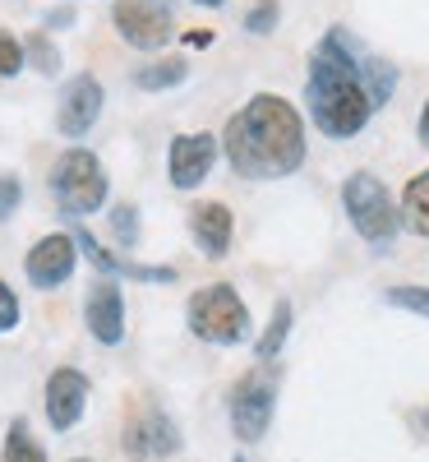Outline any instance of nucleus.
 Listing matches in <instances>:
<instances>
[{
	"mask_svg": "<svg viewBox=\"0 0 429 462\" xmlns=\"http://www.w3.org/2000/svg\"><path fill=\"white\" fill-rule=\"evenodd\" d=\"M84 407H88V374L74 370V365L51 370V379H47V420H51V430H74Z\"/></svg>",
	"mask_w": 429,
	"mask_h": 462,
	"instance_id": "9b49d317",
	"label": "nucleus"
},
{
	"mask_svg": "<svg viewBox=\"0 0 429 462\" xmlns=\"http://www.w3.org/2000/svg\"><path fill=\"white\" fill-rule=\"evenodd\" d=\"M102 102H106V88L93 79V74H74L60 93V106H56V130L65 139H84L97 116H102Z\"/></svg>",
	"mask_w": 429,
	"mask_h": 462,
	"instance_id": "9d476101",
	"label": "nucleus"
},
{
	"mask_svg": "<svg viewBox=\"0 0 429 462\" xmlns=\"http://www.w3.org/2000/svg\"><path fill=\"white\" fill-rule=\"evenodd\" d=\"M402 226L429 241V171H415L402 189Z\"/></svg>",
	"mask_w": 429,
	"mask_h": 462,
	"instance_id": "2eb2a0df",
	"label": "nucleus"
},
{
	"mask_svg": "<svg viewBox=\"0 0 429 462\" xmlns=\"http://www.w3.org/2000/svg\"><path fill=\"white\" fill-rule=\"evenodd\" d=\"M74 263H79V241H74L69 231H51V236H42V241H37V245L28 250L23 273H28V282H32V287L51 291V287L69 282Z\"/></svg>",
	"mask_w": 429,
	"mask_h": 462,
	"instance_id": "1a4fd4ad",
	"label": "nucleus"
},
{
	"mask_svg": "<svg viewBox=\"0 0 429 462\" xmlns=\"http://www.w3.org/2000/svg\"><path fill=\"white\" fill-rule=\"evenodd\" d=\"M69 19H74V10H69V5H60V10H51V14H47V28H65Z\"/></svg>",
	"mask_w": 429,
	"mask_h": 462,
	"instance_id": "cd10ccee",
	"label": "nucleus"
},
{
	"mask_svg": "<svg viewBox=\"0 0 429 462\" xmlns=\"http://www.w3.org/2000/svg\"><path fill=\"white\" fill-rule=\"evenodd\" d=\"M194 5H208V10H217V5H226V0H194Z\"/></svg>",
	"mask_w": 429,
	"mask_h": 462,
	"instance_id": "c85d7f7f",
	"label": "nucleus"
},
{
	"mask_svg": "<svg viewBox=\"0 0 429 462\" xmlns=\"http://www.w3.org/2000/svg\"><path fill=\"white\" fill-rule=\"evenodd\" d=\"M222 152L245 180H282L305 167V121L282 93H254L226 121Z\"/></svg>",
	"mask_w": 429,
	"mask_h": 462,
	"instance_id": "f03ea898",
	"label": "nucleus"
},
{
	"mask_svg": "<svg viewBox=\"0 0 429 462\" xmlns=\"http://www.w3.org/2000/svg\"><path fill=\"white\" fill-rule=\"evenodd\" d=\"M383 300H388V305H397V310H411V315H424V319H429V287L402 282V287H388Z\"/></svg>",
	"mask_w": 429,
	"mask_h": 462,
	"instance_id": "6ab92c4d",
	"label": "nucleus"
},
{
	"mask_svg": "<svg viewBox=\"0 0 429 462\" xmlns=\"http://www.w3.org/2000/svg\"><path fill=\"white\" fill-rule=\"evenodd\" d=\"M342 208L356 226V236H365L370 245H388L402 231V204H393L388 185L374 171H351L342 180Z\"/></svg>",
	"mask_w": 429,
	"mask_h": 462,
	"instance_id": "7ed1b4c3",
	"label": "nucleus"
},
{
	"mask_svg": "<svg viewBox=\"0 0 429 462\" xmlns=\"http://www.w3.org/2000/svg\"><path fill=\"white\" fill-rule=\"evenodd\" d=\"M51 195L69 217H88L106 204V171L97 152L88 148H65L51 167Z\"/></svg>",
	"mask_w": 429,
	"mask_h": 462,
	"instance_id": "39448f33",
	"label": "nucleus"
},
{
	"mask_svg": "<svg viewBox=\"0 0 429 462\" xmlns=\"http://www.w3.org/2000/svg\"><path fill=\"white\" fill-rule=\"evenodd\" d=\"M185 74H189L185 56H167V60H152V65L134 69V84H139L143 93H162V88H176V84H185Z\"/></svg>",
	"mask_w": 429,
	"mask_h": 462,
	"instance_id": "dca6fc26",
	"label": "nucleus"
},
{
	"mask_svg": "<svg viewBox=\"0 0 429 462\" xmlns=\"http://www.w3.org/2000/svg\"><path fill=\"white\" fill-rule=\"evenodd\" d=\"M10 328H19V296L10 282H0V333H10Z\"/></svg>",
	"mask_w": 429,
	"mask_h": 462,
	"instance_id": "393cba45",
	"label": "nucleus"
},
{
	"mask_svg": "<svg viewBox=\"0 0 429 462\" xmlns=\"http://www.w3.org/2000/svg\"><path fill=\"white\" fill-rule=\"evenodd\" d=\"M23 51L32 56V65H37V69H42V74H56V65H60V56H56V47L47 42V32H37V37H32V42L23 47Z\"/></svg>",
	"mask_w": 429,
	"mask_h": 462,
	"instance_id": "5701e85b",
	"label": "nucleus"
},
{
	"mask_svg": "<svg viewBox=\"0 0 429 462\" xmlns=\"http://www.w3.org/2000/svg\"><path fill=\"white\" fill-rule=\"evenodd\" d=\"M287 333H291V300H278V305H272V319H268L263 337L254 342V356H259V361H272V356L282 352Z\"/></svg>",
	"mask_w": 429,
	"mask_h": 462,
	"instance_id": "f3484780",
	"label": "nucleus"
},
{
	"mask_svg": "<svg viewBox=\"0 0 429 462\" xmlns=\"http://www.w3.org/2000/svg\"><path fill=\"white\" fill-rule=\"evenodd\" d=\"M180 448V430H176V420L158 407H143L130 426H125V453L130 457H167Z\"/></svg>",
	"mask_w": 429,
	"mask_h": 462,
	"instance_id": "ddd939ff",
	"label": "nucleus"
},
{
	"mask_svg": "<svg viewBox=\"0 0 429 462\" xmlns=\"http://www.w3.org/2000/svg\"><path fill=\"white\" fill-rule=\"evenodd\" d=\"M23 56H28V51H23L19 37L0 28V79H14V74L23 69Z\"/></svg>",
	"mask_w": 429,
	"mask_h": 462,
	"instance_id": "4be33fe9",
	"label": "nucleus"
},
{
	"mask_svg": "<svg viewBox=\"0 0 429 462\" xmlns=\"http://www.w3.org/2000/svg\"><path fill=\"white\" fill-rule=\"evenodd\" d=\"M19 199H23V180L5 171V176H0V222H10V217H14Z\"/></svg>",
	"mask_w": 429,
	"mask_h": 462,
	"instance_id": "b1692460",
	"label": "nucleus"
},
{
	"mask_svg": "<svg viewBox=\"0 0 429 462\" xmlns=\"http://www.w3.org/2000/svg\"><path fill=\"white\" fill-rule=\"evenodd\" d=\"M185 47H213V32L208 28H189L185 32Z\"/></svg>",
	"mask_w": 429,
	"mask_h": 462,
	"instance_id": "a878e982",
	"label": "nucleus"
},
{
	"mask_svg": "<svg viewBox=\"0 0 429 462\" xmlns=\"http://www.w3.org/2000/svg\"><path fill=\"white\" fill-rule=\"evenodd\" d=\"M111 231H115V241H121L125 250L139 245V208L134 204H115L111 208Z\"/></svg>",
	"mask_w": 429,
	"mask_h": 462,
	"instance_id": "412c9836",
	"label": "nucleus"
},
{
	"mask_svg": "<svg viewBox=\"0 0 429 462\" xmlns=\"http://www.w3.org/2000/svg\"><path fill=\"white\" fill-rule=\"evenodd\" d=\"M5 462H47V448L32 439L23 416H14L10 430H5Z\"/></svg>",
	"mask_w": 429,
	"mask_h": 462,
	"instance_id": "a211bd4d",
	"label": "nucleus"
},
{
	"mask_svg": "<svg viewBox=\"0 0 429 462\" xmlns=\"http://www.w3.org/2000/svg\"><path fill=\"white\" fill-rule=\"evenodd\" d=\"M111 23L134 51H162L176 37V19L167 10V0H115Z\"/></svg>",
	"mask_w": 429,
	"mask_h": 462,
	"instance_id": "0eeeda50",
	"label": "nucleus"
},
{
	"mask_svg": "<svg viewBox=\"0 0 429 462\" xmlns=\"http://www.w3.org/2000/svg\"><path fill=\"white\" fill-rule=\"evenodd\" d=\"M69 462H93V457H69Z\"/></svg>",
	"mask_w": 429,
	"mask_h": 462,
	"instance_id": "c756f323",
	"label": "nucleus"
},
{
	"mask_svg": "<svg viewBox=\"0 0 429 462\" xmlns=\"http://www.w3.org/2000/svg\"><path fill=\"white\" fill-rule=\"evenodd\" d=\"M415 139H420V143L429 148V102L420 106V121H415Z\"/></svg>",
	"mask_w": 429,
	"mask_h": 462,
	"instance_id": "bb28decb",
	"label": "nucleus"
},
{
	"mask_svg": "<svg viewBox=\"0 0 429 462\" xmlns=\"http://www.w3.org/2000/svg\"><path fill=\"white\" fill-rule=\"evenodd\" d=\"M217 148H222V139L208 134V130L176 134L171 148H167V176H171V185L176 189H199L208 180L213 162H217Z\"/></svg>",
	"mask_w": 429,
	"mask_h": 462,
	"instance_id": "6e6552de",
	"label": "nucleus"
},
{
	"mask_svg": "<svg viewBox=\"0 0 429 462\" xmlns=\"http://www.w3.org/2000/svg\"><path fill=\"white\" fill-rule=\"evenodd\" d=\"M365 60L370 51L346 28H328L319 47L309 51V79H305V106L309 121L328 139H356L370 116L379 111L365 88Z\"/></svg>",
	"mask_w": 429,
	"mask_h": 462,
	"instance_id": "f257e3e1",
	"label": "nucleus"
},
{
	"mask_svg": "<svg viewBox=\"0 0 429 462\" xmlns=\"http://www.w3.org/2000/svg\"><path fill=\"white\" fill-rule=\"evenodd\" d=\"M226 411H231V430H236L241 444H259L268 435L272 411H278V374H272L268 361H259V370L236 379Z\"/></svg>",
	"mask_w": 429,
	"mask_h": 462,
	"instance_id": "423d86ee",
	"label": "nucleus"
},
{
	"mask_svg": "<svg viewBox=\"0 0 429 462\" xmlns=\"http://www.w3.org/2000/svg\"><path fill=\"white\" fill-rule=\"evenodd\" d=\"M84 319H88V333L102 342V346H115L125 337V296H121V282L115 278H102L88 287V300H84Z\"/></svg>",
	"mask_w": 429,
	"mask_h": 462,
	"instance_id": "f8f14e48",
	"label": "nucleus"
},
{
	"mask_svg": "<svg viewBox=\"0 0 429 462\" xmlns=\"http://www.w3.org/2000/svg\"><path fill=\"white\" fill-rule=\"evenodd\" d=\"M189 236L208 259H226L231 236H236V217H231V208L222 199H204L189 208Z\"/></svg>",
	"mask_w": 429,
	"mask_h": 462,
	"instance_id": "4468645a",
	"label": "nucleus"
},
{
	"mask_svg": "<svg viewBox=\"0 0 429 462\" xmlns=\"http://www.w3.org/2000/svg\"><path fill=\"white\" fill-rule=\"evenodd\" d=\"M185 319H189L194 337H204L213 346H236L250 333V305L241 300V291L231 282H208L189 296Z\"/></svg>",
	"mask_w": 429,
	"mask_h": 462,
	"instance_id": "20e7f679",
	"label": "nucleus"
},
{
	"mask_svg": "<svg viewBox=\"0 0 429 462\" xmlns=\"http://www.w3.org/2000/svg\"><path fill=\"white\" fill-rule=\"evenodd\" d=\"M278 19H282V5L278 0H254V5L245 10V32H254V37H268L272 28H278Z\"/></svg>",
	"mask_w": 429,
	"mask_h": 462,
	"instance_id": "aec40b11",
	"label": "nucleus"
}]
</instances>
